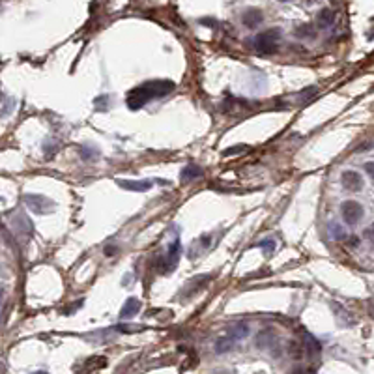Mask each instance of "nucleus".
I'll return each mask as SVG.
<instances>
[{
  "mask_svg": "<svg viewBox=\"0 0 374 374\" xmlns=\"http://www.w3.org/2000/svg\"><path fill=\"white\" fill-rule=\"evenodd\" d=\"M176 88V85L172 81H146L142 85L135 86L131 92L128 94L126 97V103L131 111H139L142 109L144 105L152 101V99H157V97H163V95H169L172 90Z\"/></svg>",
  "mask_w": 374,
  "mask_h": 374,
  "instance_id": "f257e3e1",
  "label": "nucleus"
},
{
  "mask_svg": "<svg viewBox=\"0 0 374 374\" xmlns=\"http://www.w3.org/2000/svg\"><path fill=\"white\" fill-rule=\"evenodd\" d=\"M280 28H270V30H264L255 38V49L260 54H273V52L279 49V42H280Z\"/></svg>",
  "mask_w": 374,
  "mask_h": 374,
  "instance_id": "f03ea898",
  "label": "nucleus"
},
{
  "mask_svg": "<svg viewBox=\"0 0 374 374\" xmlns=\"http://www.w3.org/2000/svg\"><path fill=\"white\" fill-rule=\"evenodd\" d=\"M180 255H182V241H180L178 238L174 239L172 243L169 245V249H167V253H165V256L161 258V264H159V270H161L163 273H169L172 272L176 266H178V260H180Z\"/></svg>",
  "mask_w": 374,
  "mask_h": 374,
  "instance_id": "7ed1b4c3",
  "label": "nucleus"
},
{
  "mask_svg": "<svg viewBox=\"0 0 374 374\" xmlns=\"http://www.w3.org/2000/svg\"><path fill=\"white\" fill-rule=\"evenodd\" d=\"M25 204L36 213H51L56 204L52 202L49 196L45 195H34V193H28L25 195Z\"/></svg>",
  "mask_w": 374,
  "mask_h": 374,
  "instance_id": "20e7f679",
  "label": "nucleus"
},
{
  "mask_svg": "<svg viewBox=\"0 0 374 374\" xmlns=\"http://www.w3.org/2000/svg\"><path fill=\"white\" fill-rule=\"evenodd\" d=\"M340 215H342V219H344L346 225L354 227L363 217V206L359 204V202H356V200H344L340 204Z\"/></svg>",
  "mask_w": 374,
  "mask_h": 374,
  "instance_id": "39448f33",
  "label": "nucleus"
},
{
  "mask_svg": "<svg viewBox=\"0 0 374 374\" xmlns=\"http://www.w3.org/2000/svg\"><path fill=\"white\" fill-rule=\"evenodd\" d=\"M340 184L348 191H359L363 187V178L356 170H344L342 176H340Z\"/></svg>",
  "mask_w": 374,
  "mask_h": 374,
  "instance_id": "423d86ee",
  "label": "nucleus"
},
{
  "mask_svg": "<svg viewBox=\"0 0 374 374\" xmlns=\"http://www.w3.org/2000/svg\"><path fill=\"white\" fill-rule=\"evenodd\" d=\"M118 186L122 187V189H126V191H135V193H144V191H148L150 187H152V182H148V180H118Z\"/></svg>",
  "mask_w": 374,
  "mask_h": 374,
  "instance_id": "0eeeda50",
  "label": "nucleus"
},
{
  "mask_svg": "<svg viewBox=\"0 0 374 374\" xmlns=\"http://www.w3.org/2000/svg\"><path fill=\"white\" fill-rule=\"evenodd\" d=\"M249 331H251V327H249L247 322H236L234 326H230L229 329H227V337L236 342V340L245 339L247 335H249Z\"/></svg>",
  "mask_w": 374,
  "mask_h": 374,
  "instance_id": "6e6552de",
  "label": "nucleus"
},
{
  "mask_svg": "<svg viewBox=\"0 0 374 374\" xmlns=\"http://www.w3.org/2000/svg\"><path fill=\"white\" fill-rule=\"evenodd\" d=\"M139 311H140V301L137 298H129L120 311V320H131L133 316L139 315Z\"/></svg>",
  "mask_w": 374,
  "mask_h": 374,
  "instance_id": "1a4fd4ad",
  "label": "nucleus"
},
{
  "mask_svg": "<svg viewBox=\"0 0 374 374\" xmlns=\"http://www.w3.org/2000/svg\"><path fill=\"white\" fill-rule=\"evenodd\" d=\"M264 21V15L260 9L256 8H249L243 11V25L249 26V28H256Z\"/></svg>",
  "mask_w": 374,
  "mask_h": 374,
  "instance_id": "9d476101",
  "label": "nucleus"
},
{
  "mask_svg": "<svg viewBox=\"0 0 374 374\" xmlns=\"http://www.w3.org/2000/svg\"><path fill=\"white\" fill-rule=\"evenodd\" d=\"M212 279L210 275H198V277H195V279H191L189 282H187V288L186 292H184V296H195L198 290H202L206 286V282Z\"/></svg>",
  "mask_w": 374,
  "mask_h": 374,
  "instance_id": "9b49d317",
  "label": "nucleus"
},
{
  "mask_svg": "<svg viewBox=\"0 0 374 374\" xmlns=\"http://www.w3.org/2000/svg\"><path fill=\"white\" fill-rule=\"evenodd\" d=\"M202 174H204V170L200 169L198 165H186L180 172V178H182V182H193V180L200 178Z\"/></svg>",
  "mask_w": 374,
  "mask_h": 374,
  "instance_id": "f8f14e48",
  "label": "nucleus"
},
{
  "mask_svg": "<svg viewBox=\"0 0 374 374\" xmlns=\"http://www.w3.org/2000/svg\"><path fill=\"white\" fill-rule=\"evenodd\" d=\"M232 346H234V340L229 339V337H223V339L215 340V344H213V350H215L217 354H225V352L232 350Z\"/></svg>",
  "mask_w": 374,
  "mask_h": 374,
  "instance_id": "ddd939ff",
  "label": "nucleus"
},
{
  "mask_svg": "<svg viewBox=\"0 0 374 374\" xmlns=\"http://www.w3.org/2000/svg\"><path fill=\"white\" fill-rule=\"evenodd\" d=\"M333 21H335V13H333L331 9H322V11L318 13V25L322 26V28L331 26Z\"/></svg>",
  "mask_w": 374,
  "mask_h": 374,
  "instance_id": "4468645a",
  "label": "nucleus"
},
{
  "mask_svg": "<svg viewBox=\"0 0 374 374\" xmlns=\"http://www.w3.org/2000/svg\"><path fill=\"white\" fill-rule=\"evenodd\" d=\"M79 153H81V157H83L85 161H92V159H95V157L99 155V150H95L94 146H81Z\"/></svg>",
  "mask_w": 374,
  "mask_h": 374,
  "instance_id": "2eb2a0df",
  "label": "nucleus"
},
{
  "mask_svg": "<svg viewBox=\"0 0 374 374\" xmlns=\"http://www.w3.org/2000/svg\"><path fill=\"white\" fill-rule=\"evenodd\" d=\"M329 234H331L333 239H346V232H344V229H342L340 225H337V223H331V225H329Z\"/></svg>",
  "mask_w": 374,
  "mask_h": 374,
  "instance_id": "dca6fc26",
  "label": "nucleus"
},
{
  "mask_svg": "<svg viewBox=\"0 0 374 374\" xmlns=\"http://www.w3.org/2000/svg\"><path fill=\"white\" fill-rule=\"evenodd\" d=\"M258 247H260V249H262V251H264V255H268V256H270V255H272V253H273V251H275V239H273V238H266V239H262V241L258 243Z\"/></svg>",
  "mask_w": 374,
  "mask_h": 374,
  "instance_id": "f3484780",
  "label": "nucleus"
},
{
  "mask_svg": "<svg viewBox=\"0 0 374 374\" xmlns=\"http://www.w3.org/2000/svg\"><path fill=\"white\" fill-rule=\"evenodd\" d=\"M316 94H318V88H316V86H311V88H305L303 92L299 94V101H301V103L311 101V99L315 97Z\"/></svg>",
  "mask_w": 374,
  "mask_h": 374,
  "instance_id": "a211bd4d",
  "label": "nucleus"
},
{
  "mask_svg": "<svg viewBox=\"0 0 374 374\" xmlns=\"http://www.w3.org/2000/svg\"><path fill=\"white\" fill-rule=\"evenodd\" d=\"M315 34L316 32L313 30L311 25H301L298 30H296V36H298V38H315Z\"/></svg>",
  "mask_w": 374,
  "mask_h": 374,
  "instance_id": "6ab92c4d",
  "label": "nucleus"
},
{
  "mask_svg": "<svg viewBox=\"0 0 374 374\" xmlns=\"http://www.w3.org/2000/svg\"><path fill=\"white\" fill-rule=\"evenodd\" d=\"M107 101H109V97H107V95L97 97V99H95V109H97V111H105V109H107Z\"/></svg>",
  "mask_w": 374,
  "mask_h": 374,
  "instance_id": "aec40b11",
  "label": "nucleus"
},
{
  "mask_svg": "<svg viewBox=\"0 0 374 374\" xmlns=\"http://www.w3.org/2000/svg\"><path fill=\"white\" fill-rule=\"evenodd\" d=\"M365 238L369 239V241H373V243H374V223L365 230Z\"/></svg>",
  "mask_w": 374,
  "mask_h": 374,
  "instance_id": "412c9836",
  "label": "nucleus"
},
{
  "mask_svg": "<svg viewBox=\"0 0 374 374\" xmlns=\"http://www.w3.org/2000/svg\"><path fill=\"white\" fill-rule=\"evenodd\" d=\"M365 170H367V174H369V176L374 180V163L373 161L365 163Z\"/></svg>",
  "mask_w": 374,
  "mask_h": 374,
  "instance_id": "4be33fe9",
  "label": "nucleus"
},
{
  "mask_svg": "<svg viewBox=\"0 0 374 374\" xmlns=\"http://www.w3.org/2000/svg\"><path fill=\"white\" fill-rule=\"evenodd\" d=\"M103 253H105V256H114V253H116V247H114V245H107Z\"/></svg>",
  "mask_w": 374,
  "mask_h": 374,
  "instance_id": "5701e85b",
  "label": "nucleus"
},
{
  "mask_svg": "<svg viewBox=\"0 0 374 374\" xmlns=\"http://www.w3.org/2000/svg\"><path fill=\"white\" fill-rule=\"evenodd\" d=\"M369 148H374V140H371V142H367V144H361L359 148H357V152H367Z\"/></svg>",
  "mask_w": 374,
  "mask_h": 374,
  "instance_id": "b1692460",
  "label": "nucleus"
},
{
  "mask_svg": "<svg viewBox=\"0 0 374 374\" xmlns=\"http://www.w3.org/2000/svg\"><path fill=\"white\" fill-rule=\"evenodd\" d=\"M243 150V146H236V148H229L227 152H225V155H230V153H238Z\"/></svg>",
  "mask_w": 374,
  "mask_h": 374,
  "instance_id": "393cba45",
  "label": "nucleus"
},
{
  "mask_svg": "<svg viewBox=\"0 0 374 374\" xmlns=\"http://www.w3.org/2000/svg\"><path fill=\"white\" fill-rule=\"evenodd\" d=\"M350 239H352V241H350V245H354V247H356L357 243H359V241H357V238H350Z\"/></svg>",
  "mask_w": 374,
  "mask_h": 374,
  "instance_id": "a878e982",
  "label": "nucleus"
},
{
  "mask_svg": "<svg viewBox=\"0 0 374 374\" xmlns=\"http://www.w3.org/2000/svg\"><path fill=\"white\" fill-rule=\"evenodd\" d=\"M2 296H4V290H2V286H0V299H2Z\"/></svg>",
  "mask_w": 374,
  "mask_h": 374,
  "instance_id": "bb28decb",
  "label": "nucleus"
},
{
  "mask_svg": "<svg viewBox=\"0 0 374 374\" xmlns=\"http://www.w3.org/2000/svg\"><path fill=\"white\" fill-rule=\"evenodd\" d=\"M34 374H47V373H34Z\"/></svg>",
  "mask_w": 374,
  "mask_h": 374,
  "instance_id": "cd10ccee",
  "label": "nucleus"
}]
</instances>
